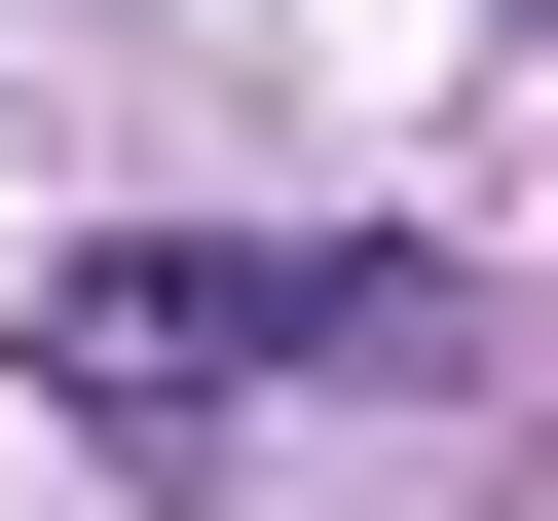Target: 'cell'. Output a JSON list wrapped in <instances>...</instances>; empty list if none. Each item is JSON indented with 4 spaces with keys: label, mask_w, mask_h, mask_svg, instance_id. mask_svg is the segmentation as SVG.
<instances>
[{
    "label": "cell",
    "mask_w": 558,
    "mask_h": 521,
    "mask_svg": "<svg viewBox=\"0 0 558 521\" xmlns=\"http://www.w3.org/2000/svg\"><path fill=\"white\" fill-rule=\"evenodd\" d=\"M336 336H410L373 223H149V260H38V373H336Z\"/></svg>",
    "instance_id": "6da1fadb"
}]
</instances>
